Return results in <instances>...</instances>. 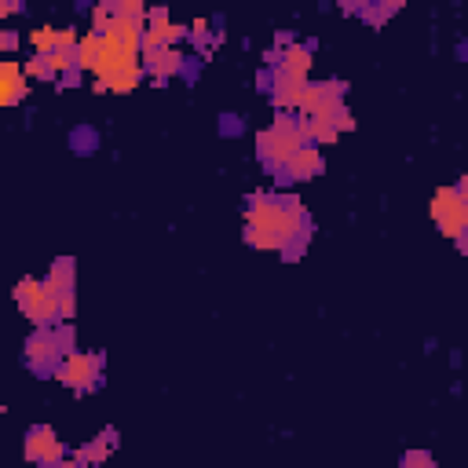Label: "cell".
I'll use <instances>...</instances> for the list:
<instances>
[{
    "instance_id": "obj_1",
    "label": "cell",
    "mask_w": 468,
    "mask_h": 468,
    "mask_svg": "<svg viewBox=\"0 0 468 468\" xmlns=\"http://www.w3.org/2000/svg\"><path fill=\"white\" fill-rule=\"evenodd\" d=\"M307 212L300 197L289 194H249L245 205V241L252 249L263 252H282V256H296L300 245L307 241Z\"/></svg>"
},
{
    "instance_id": "obj_2",
    "label": "cell",
    "mask_w": 468,
    "mask_h": 468,
    "mask_svg": "<svg viewBox=\"0 0 468 468\" xmlns=\"http://www.w3.org/2000/svg\"><path fill=\"white\" fill-rule=\"evenodd\" d=\"M303 146H311L307 121H303V117H292V113L274 117V124L256 135V154H260V161L271 165V168H278V172H282Z\"/></svg>"
},
{
    "instance_id": "obj_3",
    "label": "cell",
    "mask_w": 468,
    "mask_h": 468,
    "mask_svg": "<svg viewBox=\"0 0 468 468\" xmlns=\"http://www.w3.org/2000/svg\"><path fill=\"white\" fill-rule=\"evenodd\" d=\"M15 303L40 329H51L55 322L62 325V296L55 292V285L48 278H22L15 285Z\"/></svg>"
},
{
    "instance_id": "obj_4",
    "label": "cell",
    "mask_w": 468,
    "mask_h": 468,
    "mask_svg": "<svg viewBox=\"0 0 468 468\" xmlns=\"http://www.w3.org/2000/svg\"><path fill=\"white\" fill-rule=\"evenodd\" d=\"M431 219L439 227V234H446L450 241L468 238V201L457 186H439L431 197Z\"/></svg>"
},
{
    "instance_id": "obj_5",
    "label": "cell",
    "mask_w": 468,
    "mask_h": 468,
    "mask_svg": "<svg viewBox=\"0 0 468 468\" xmlns=\"http://www.w3.org/2000/svg\"><path fill=\"white\" fill-rule=\"evenodd\" d=\"M58 384L69 388V391H88L99 384L102 377V355L99 351H69L62 362H58Z\"/></svg>"
},
{
    "instance_id": "obj_6",
    "label": "cell",
    "mask_w": 468,
    "mask_h": 468,
    "mask_svg": "<svg viewBox=\"0 0 468 468\" xmlns=\"http://www.w3.org/2000/svg\"><path fill=\"white\" fill-rule=\"evenodd\" d=\"M186 37V26L172 22L165 7H150L146 11V29H143V51H154V48H176L179 40Z\"/></svg>"
},
{
    "instance_id": "obj_7",
    "label": "cell",
    "mask_w": 468,
    "mask_h": 468,
    "mask_svg": "<svg viewBox=\"0 0 468 468\" xmlns=\"http://www.w3.org/2000/svg\"><path fill=\"white\" fill-rule=\"evenodd\" d=\"M26 457L33 464H40V468L62 464V439H58V431L48 428V424L29 428V435H26Z\"/></svg>"
},
{
    "instance_id": "obj_8",
    "label": "cell",
    "mask_w": 468,
    "mask_h": 468,
    "mask_svg": "<svg viewBox=\"0 0 468 468\" xmlns=\"http://www.w3.org/2000/svg\"><path fill=\"white\" fill-rule=\"evenodd\" d=\"M26 358L33 369H58V358H66L62 344H58V333L55 329H37L29 340H26Z\"/></svg>"
},
{
    "instance_id": "obj_9",
    "label": "cell",
    "mask_w": 468,
    "mask_h": 468,
    "mask_svg": "<svg viewBox=\"0 0 468 468\" xmlns=\"http://www.w3.org/2000/svg\"><path fill=\"white\" fill-rule=\"evenodd\" d=\"M29 95V77H26V66L15 62V58H4L0 62V102L4 106H15Z\"/></svg>"
},
{
    "instance_id": "obj_10",
    "label": "cell",
    "mask_w": 468,
    "mask_h": 468,
    "mask_svg": "<svg viewBox=\"0 0 468 468\" xmlns=\"http://www.w3.org/2000/svg\"><path fill=\"white\" fill-rule=\"evenodd\" d=\"M311 66H314V55H311V48L307 44H296V40H289L285 48H282V55H278V73H285V77H296V80H307V73H311Z\"/></svg>"
},
{
    "instance_id": "obj_11",
    "label": "cell",
    "mask_w": 468,
    "mask_h": 468,
    "mask_svg": "<svg viewBox=\"0 0 468 468\" xmlns=\"http://www.w3.org/2000/svg\"><path fill=\"white\" fill-rule=\"evenodd\" d=\"M143 69L154 77V80H165L172 73L183 69V51L179 48H154V51H143Z\"/></svg>"
},
{
    "instance_id": "obj_12",
    "label": "cell",
    "mask_w": 468,
    "mask_h": 468,
    "mask_svg": "<svg viewBox=\"0 0 468 468\" xmlns=\"http://www.w3.org/2000/svg\"><path fill=\"white\" fill-rule=\"evenodd\" d=\"M322 168H325L322 150H318V146H303V150L282 168V176H285V179H314Z\"/></svg>"
},
{
    "instance_id": "obj_13",
    "label": "cell",
    "mask_w": 468,
    "mask_h": 468,
    "mask_svg": "<svg viewBox=\"0 0 468 468\" xmlns=\"http://www.w3.org/2000/svg\"><path fill=\"white\" fill-rule=\"evenodd\" d=\"M113 446H117V431H113V428H106L99 439H91L88 446H80V450H77V457H80V461H91V464H102V461L110 457V450H113Z\"/></svg>"
},
{
    "instance_id": "obj_14",
    "label": "cell",
    "mask_w": 468,
    "mask_h": 468,
    "mask_svg": "<svg viewBox=\"0 0 468 468\" xmlns=\"http://www.w3.org/2000/svg\"><path fill=\"white\" fill-rule=\"evenodd\" d=\"M99 62V33H84L80 44H77V69H95Z\"/></svg>"
},
{
    "instance_id": "obj_15",
    "label": "cell",
    "mask_w": 468,
    "mask_h": 468,
    "mask_svg": "<svg viewBox=\"0 0 468 468\" xmlns=\"http://www.w3.org/2000/svg\"><path fill=\"white\" fill-rule=\"evenodd\" d=\"M29 48H33V55H51V51H58V29H51V26L33 29V33H29Z\"/></svg>"
},
{
    "instance_id": "obj_16",
    "label": "cell",
    "mask_w": 468,
    "mask_h": 468,
    "mask_svg": "<svg viewBox=\"0 0 468 468\" xmlns=\"http://www.w3.org/2000/svg\"><path fill=\"white\" fill-rule=\"evenodd\" d=\"M26 77H29V80H55L48 58H40V55H33V58L26 62Z\"/></svg>"
},
{
    "instance_id": "obj_17",
    "label": "cell",
    "mask_w": 468,
    "mask_h": 468,
    "mask_svg": "<svg viewBox=\"0 0 468 468\" xmlns=\"http://www.w3.org/2000/svg\"><path fill=\"white\" fill-rule=\"evenodd\" d=\"M402 468H435V457L428 450H410L402 457Z\"/></svg>"
},
{
    "instance_id": "obj_18",
    "label": "cell",
    "mask_w": 468,
    "mask_h": 468,
    "mask_svg": "<svg viewBox=\"0 0 468 468\" xmlns=\"http://www.w3.org/2000/svg\"><path fill=\"white\" fill-rule=\"evenodd\" d=\"M190 33H194V37H197V44H201V48H205V40H208V37H212V29H208V22H205V18H197V22H194V26H190Z\"/></svg>"
},
{
    "instance_id": "obj_19",
    "label": "cell",
    "mask_w": 468,
    "mask_h": 468,
    "mask_svg": "<svg viewBox=\"0 0 468 468\" xmlns=\"http://www.w3.org/2000/svg\"><path fill=\"white\" fill-rule=\"evenodd\" d=\"M0 44H4V51H15L18 37H15V33H0Z\"/></svg>"
},
{
    "instance_id": "obj_20",
    "label": "cell",
    "mask_w": 468,
    "mask_h": 468,
    "mask_svg": "<svg viewBox=\"0 0 468 468\" xmlns=\"http://www.w3.org/2000/svg\"><path fill=\"white\" fill-rule=\"evenodd\" d=\"M457 190H461V194H464V201H468V172L461 176V183H457Z\"/></svg>"
},
{
    "instance_id": "obj_21",
    "label": "cell",
    "mask_w": 468,
    "mask_h": 468,
    "mask_svg": "<svg viewBox=\"0 0 468 468\" xmlns=\"http://www.w3.org/2000/svg\"><path fill=\"white\" fill-rule=\"evenodd\" d=\"M58 468H80V461H77V457H73V461H62V464H58Z\"/></svg>"
}]
</instances>
